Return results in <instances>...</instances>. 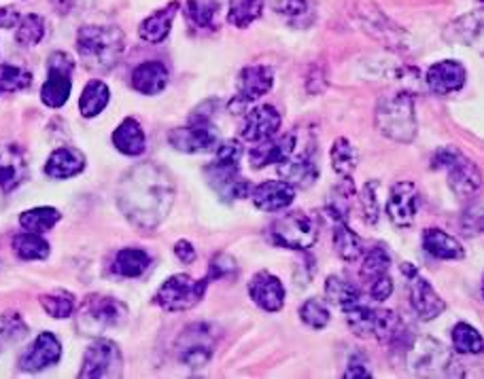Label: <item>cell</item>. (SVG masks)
<instances>
[{"label": "cell", "mask_w": 484, "mask_h": 379, "mask_svg": "<svg viewBox=\"0 0 484 379\" xmlns=\"http://www.w3.org/2000/svg\"><path fill=\"white\" fill-rule=\"evenodd\" d=\"M177 199L173 174L155 161L136 163L122 176L117 187V206L136 229L153 231L171 214Z\"/></svg>", "instance_id": "obj_1"}, {"label": "cell", "mask_w": 484, "mask_h": 379, "mask_svg": "<svg viewBox=\"0 0 484 379\" xmlns=\"http://www.w3.org/2000/svg\"><path fill=\"white\" fill-rule=\"evenodd\" d=\"M125 52V34L117 26H81L77 53L87 71H113Z\"/></svg>", "instance_id": "obj_2"}, {"label": "cell", "mask_w": 484, "mask_h": 379, "mask_svg": "<svg viewBox=\"0 0 484 379\" xmlns=\"http://www.w3.org/2000/svg\"><path fill=\"white\" fill-rule=\"evenodd\" d=\"M376 130L389 141L400 144H410L417 138V106L412 93L398 92L382 96L374 111Z\"/></svg>", "instance_id": "obj_3"}, {"label": "cell", "mask_w": 484, "mask_h": 379, "mask_svg": "<svg viewBox=\"0 0 484 379\" xmlns=\"http://www.w3.org/2000/svg\"><path fill=\"white\" fill-rule=\"evenodd\" d=\"M406 366L412 375L419 377H459L463 371L459 369L455 356L449 352L442 341L433 337H414L406 344Z\"/></svg>", "instance_id": "obj_4"}, {"label": "cell", "mask_w": 484, "mask_h": 379, "mask_svg": "<svg viewBox=\"0 0 484 379\" xmlns=\"http://www.w3.org/2000/svg\"><path fill=\"white\" fill-rule=\"evenodd\" d=\"M128 318V306L111 295H87L77 314L81 335H103L109 328L123 325Z\"/></svg>", "instance_id": "obj_5"}, {"label": "cell", "mask_w": 484, "mask_h": 379, "mask_svg": "<svg viewBox=\"0 0 484 379\" xmlns=\"http://www.w3.org/2000/svg\"><path fill=\"white\" fill-rule=\"evenodd\" d=\"M222 339V328L212 322H193L187 325L177 337V358L190 369H202L211 363L212 354Z\"/></svg>", "instance_id": "obj_6"}, {"label": "cell", "mask_w": 484, "mask_h": 379, "mask_svg": "<svg viewBox=\"0 0 484 379\" xmlns=\"http://www.w3.org/2000/svg\"><path fill=\"white\" fill-rule=\"evenodd\" d=\"M211 277L206 274L200 280H193L190 274H174L162 282L155 293V303L168 312H185L196 307L204 299Z\"/></svg>", "instance_id": "obj_7"}, {"label": "cell", "mask_w": 484, "mask_h": 379, "mask_svg": "<svg viewBox=\"0 0 484 379\" xmlns=\"http://www.w3.org/2000/svg\"><path fill=\"white\" fill-rule=\"evenodd\" d=\"M270 236L282 248L308 250L317 244L319 223L312 214L304 210L287 212L270 225Z\"/></svg>", "instance_id": "obj_8"}, {"label": "cell", "mask_w": 484, "mask_h": 379, "mask_svg": "<svg viewBox=\"0 0 484 379\" xmlns=\"http://www.w3.org/2000/svg\"><path fill=\"white\" fill-rule=\"evenodd\" d=\"M74 58L66 52H54L47 58V79L41 87V102L49 109H62L73 92Z\"/></svg>", "instance_id": "obj_9"}, {"label": "cell", "mask_w": 484, "mask_h": 379, "mask_svg": "<svg viewBox=\"0 0 484 379\" xmlns=\"http://www.w3.org/2000/svg\"><path fill=\"white\" fill-rule=\"evenodd\" d=\"M123 373V354L119 345L111 339H96L87 347L81 363V379H104L122 377Z\"/></svg>", "instance_id": "obj_10"}, {"label": "cell", "mask_w": 484, "mask_h": 379, "mask_svg": "<svg viewBox=\"0 0 484 379\" xmlns=\"http://www.w3.org/2000/svg\"><path fill=\"white\" fill-rule=\"evenodd\" d=\"M168 142H171L173 149L181 151V153L196 155L215 151L217 144L222 142V138H219V130L212 121H196V119H190V125H185V128L171 130Z\"/></svg>", "instance_id": "obj_11"}, {"label": "cell", "mask_w": 484, "mask_h": 379, "mask_svg": "<svg viewBox=\"0 0 484 379\" xmlns=\"http://www.w3.org/2000/svg\"><path fill=\"white\" fill-rule=\"evenodd\" d=\"M401 271L408 276L410 303L420 320H436L440 314L446 312V301L438 295V290L431 287V282H427L425 277L419 274V269L414 267V265L404 263L401 265Z\"/></svg>", "instance_id": "obj_12"}, {"label": "cell", "mask_w": 484, "mask_h": 379, "mask_svg": "<svg viewBox=\"0 0 484 379\" xmlns=\"http://www.w3.org/2000/svg\"><path fill=\"white\" fill-rule=\"evenodd\" d=\"M206 182L212 191L217 193V198L222 201H236L249 198L251 180H247L241 172V166H225V163L212 161L211 166L204 168Z\"/></svg>", "instance_id": "obj_13"}, {"label": "cell", "mask_w": 484, "mask_h": 379, "mask_svg": "<svg viewBox=\"0 0 484 379\" xmlns=\"http://www.w3.org/2000/svg\"><path fill=\"white\" fill-rule=\"evenodd\" d=\"M357 15H360L363 30H366L372 39L380 41L382 45L391 47V49L406 47L408 34L398 26V24H393L391 20H389V17L382 14L374 3H363L361 7L357 9Z\"/></svg>", "instance_id": "obj_14"}, {"label": "cell", "mask_w": 484, "mask_h": 379, "mask_svg": "<svg viewBox=\"0 0 484 379\" xmlns=\"http://www.w3.org/2000/svg\"><path fill=\"white\" fill-rule=\"evenodd\" d=\"M420 195L419 187L410 180L395 182L387 199V217L398 229H410L417 220Z\"/></svg>", "instance_id": "obj_15"}, {"label": "cell", "mask_w": 484, "mask_h": 379, "mask_svg": "<svg viewBox=\"0 0 484 379\" xmlns=\"http://www.w3.org/2000/svg\"><path fill=\"white\" fill-rule=\"evenodd\" d=\"M279 174L282 180H287L289 185L295 189H306L317 182L319 179V160L317 149L308 147L300 153H293L279 163Z\"/></svg>", "instance_id": "obj_16"}, {"label": "cell", "mask_w": 484, "mask_h": 379, "mask_svg": "<svg viewBox=\"0 0 484 379\" xmlns=\"http://www.w3.org/2000/svg\"><path fill=\"white\" fill-rule=\"evenodd\" d=\"M282 115L272 104H262L247 111L242 121L241 138L244 142H263L279 134Z\"/></svg>", "instance_id": "obj_17"}, {"label": "cell", "mask_w": 484, "mask_h": 379, "mask_svg": "<svg viewBox=\"0 0 484 379\" xmlns=\"http://www.w3.org/2000/svg\"><path fill=\"white\" fill-rule=\"evenodd\" d=\"M28 179V157L20 144L0 142V191L14 193Z\"/></svg>", "instance_id": "obj_18"}, {"label": "cell", "mask_w": 484, "mask_h": 379, "mask_svg": "<svg viewBox=\"0 0 484 379\" xmlns=\"http://www.w3.org/2000/svg\"><path fill=\"white\" fill-rule=\"evenodd\" d=\"M60 358H62L60 339L55 337L54 333L43 331L41 335H36L33 345L22 354L20 369L24 373H41L49 369V366L58 364Z\"/></svg>", "instance_id": "obj_19"}, {"label": "cell", "mask_w": 484, "mask_h": 379, "mask_svg": "<svg viewBox=\"0 0 484 379\" xmlns=\"http://www.w3.org/2000/svg\"><path fill=\"white\" fill-rule=\"evenodd\" d=\"M249 296L263 312L276 314L285 307L287 290L282 287L281 277L270 274V271H257L249 280Z\"/></svg>", "instance_id": "obj_20"}, {"label": "cell", "mask_w": 484, "mask_h": 379, "mask_svg": "<svg viewBox=\"0 0 484 379\" xmlns=\"http://www.w3.org/2000/svg\"><path fill=\"white\" fill-rule=\"evenodd\" d=\"M444 172L449 174V187L457 198H478V193H480L482 189V174L474 161H469L463 153H459L455 160L444 168Z\"/></svg>", "instance_id": "obj_21"}, {"label": "cell", "mask_w": 484, "mask_h": 379, "mask_svg": "<svg viewBox=\"0 0 484 379\" xmlns=\"http://www.w3.org/2000/svg\"><path fill=\"white\" fill-rule=\"evenodd\" d=\"M274 85V71L270 66L263 64H251L244 66L238 73L236 79V100L238 104H249L260 100L262 96L272 90Z\"/></svg>", "instance_id": "obj_22"}, {"label": "cell", "mask_w": 484, "mask_h": 379, "mask_svg": "<svg viewBox=\"0 0 484 379\" xmlns=\"http://www.w3.org/2000/svg\"><path fill=\"white\" fill-rule=\"evenodd\" d=\"M465 81H468V71L457 60L438 62L425 74V83L436 96H449V93L461 92L465 87Z\"/></svg>", "instance_id": "obj_23"}, {"label": "cell", "mask_w": 484, "mask_h": 379, "mask_svg": "<svg viewBox=\"0 0 484 379\" xmlns=\"http://www.w3.org/2000/svg\"><path fill=\"white\" fill-rule=\"evenodd\" d=\"M251 201L262 212H281L293 204L295 187L287 180H266L251 189Z\"/></svg>", "instance_id": "obj_24"}, {"label": "cell", "mask_w": 484, "mask_h": 379, "mask_svg": "<svg viewBox=\"0 0 484 379\" xmlns=\"http://www.w3.org/2000/svg\"><path fill=\"white\" fill-rule=\"evenodd\" d=\"M255 144L257 147L251 149V153H249V163L253 170H262V168L272 166V163L279 166L282 160H287V157L295 151L298 138H295V134H285V136H281L279 141L270 138V141L255 142Z\"/></svg>", "instance_id": "obj_25"}, {"label": "cell", "mask_w": 484, "mask_h": 379, "mask_svg": "<svg viewBox=\"0 0 484 379\" xmlns=\"http://www.w3.org/2000/svg\"><path fill=\"white\" fill-rule=\"evenodd\" d=\"M168 79H171V74H168L164 62L160 60L143 62L132 71V87L143 96H155V93L164 92Z\"/></svg>", "instance_id": "obj_26"}, {"label": "cell", "mask_w": 484, "mask_h": 379, "mask_svg": "<svg viewBox=\"0 0 484 379\" xmlns=\"http://www.w3.org/2000/svg\"><path fill=\"white\" fill-rule=\"evenodd\" d=\"M85 155L74 147L55 149L45 161V174L54 180H68L85 170Z\"/></svg>", "instance_id": "obj_27"}, {"label": "cell", "mask_w": 484, "mask_h": 379, "mask_svg": "<svg viewBox=\"0 0 484 379\" xmlns=\"http://www.w3.org/2000/svg\"><path fill=\"white\" fill-rule=\"evenodd\" d=\"M179 9H181L179 0H173V3H168L166 7L155 11L153 15H149L147 20L138 26V36H141L144 43H149V45H157V43L166 41L168 34H171L173 22L174 17H177Z\"/></svg>", "instance_id": "obj_28"}, {"label": "cell", "mask_w": 484, "mask_h": 379, "mask_svg": "<svg viewBox=\"0 0 484 379\" xmlns=\"http://www.w3.org/2000/svg\"><path fill=\"white\" fill-rule=\"evenodd\" d=\"M111 141L119 153L128 157L143 155L144 149H147V136H144L143 125L134 117H125L113 131Z\"/></svg>", "instance_id": "obj_29"}, {"label": "cell", "mask_w": 484, "mask_h": 379, "mask_svg": "<svg viewBox=\"0 0 484 379\" xmlns=\"http://www.w3.org/2000/svg\"><path fill=\"white\" fill-rule=\"evenodd\" d=\"M423 248L427 250V255L440 258V261H459V258H465L463 244L455 236H450V233L438 229V227L423 231Z\"/></svg>", "instance_id": "obj_30"}, {"label": "cell", "mask_w": 484, "mask_h": 379, "mask_svg": "<svg viewBox=\"0 0 484 379\" xmlns=\"http://www.w3.org/2000/svg\"><path fill=\"white\" fill-rule=\"evenodd\" d=\"M482 34V11H471L468 15L457 17L444 28V41L452 45H474Z\"/></svg>", "instance_id": "obj_31"}, {"label": "cell", "mask_w": 484, "mask_h": 379, "mask_svg": "<svg viewBox=\"0 0 484 379\" xmlns=\"http://www.w3.org/2000/svg\"><path fill=\"white\" fill-rule=\"evenodd\" d=\"M111 102V90L104 81L100 79H92L90 83L84 87L79 98V112L81 117L85 119H94L103 112L106 106Z\"/></svg>", "instance_id": "obj_32"}, {"label": "cell", "mask_w": 484, "mask_h": 379, "mask_svg": "<svg viewBox=\"0 0 484 379\" xmlns=\"http://www.w3.org/2000/svg\"><path fill=\"white\" fill-rule=\"evenodd\" d=\"M355 198V185L351 180V176H342V180L331 189V193L328 195V204H325V210L336 223H347L349 212H351V201Z\"/></svg>", "instance_id": "obj_33"}, {"label": "cell", "mask_w": 484, "mask_h": 379, "mask_svg": "<svg viewBox=\"0 0 484 379\" xmlns=\"http://www.w3.org/2000/svg\"><path fill=\"white\" fill-rule=\"evenodd\" d=\"M11 246H14V252L22 261H45L49 252H52V246H49L47 239L41 233L33 231L17 233Z\"/></svg>", "instance_id": "obj_34"}, {"label": "cell", "mask_w": 484, "mask_h": 379, "mask_svg": "<svg viewBox=\"0 0 484 379\" xmlns=\"http://www.w3.org/2000/svg\"><path fill=\"white\" fill-rule=\"evenodd\" d=\"M151 265V257L143 248H122L113 258V271L122 277H141Z\"/></svg>", "instance_id": "obj_35"}, {"label": "cell", "mask_w": 484, "mask_h": 379, "mask_svg": "<svg viewBox=\"0 0 484 379\" xmlns=\"http://www.w3.org/2000/svg\"><path fill=\"white\" fill-rule=\"evenodd\" d=\"M331 242H334L336 255L341 257L344 263L360 261L363 255V239L360 238V233H355L347 223H336Z\"/></svg>", "instance_id": "obj_36"}, {"label": "cell", "mask_w": 484, "mask_h": 379, "mask_svg": "<svg viewBox=\"0 0 484 379\" xmlns=\"http://www.w3.org/2000/svg\"><path fill=\"white\" fill-rule=\"evenodd\" d=\"M325 296H328V301L334 303L336 307H341L342 312L357 306V303H361V290L341 276H330L328 280H325Z\"/></svg>", "instance_id": "obj_37"}, {"label": "cell", "mask_w": 484, "mask_h": 379, "mask_svg": "<svg viewBox=\"0 0 484 379\" xmlns=\"http://www.w3.org/2000/svg\"><path fill=\"white\" fill-rule=\"evenodd\" d=\"M330 160L336 174L351 176L355 172L357 163H360V151H357L355 144L351 142L347 136H341L336 138L334 144H331Z\"/></svg>", "instance_id": "obj_38"}, {"label": "cell", "mask_w": 484, "mask_h": 379, "mask_svg": "<svg viewBox=\"0 0 484 379\" xmlns=\"http://www.w3.org/2000/svg\"><path fill=\"white\" fill-rule=\"evenodd\" d=\"M41 307L45 309L47 316H52L55 320H64L71 318L77 309V296H74L71 290L64 288H55L52 293H45L39 296Z\"/></svg>", "instance_id": "obj_39"}, {"label": "cell", "mask_w": 484, "mask_h": 379, "mask_svg": "<svg viewBox=\"0 0 484 379\" xmlns=\"http://www.w3.org/2000/svg\"><path fill=\"white\" fill-rule=\"evenodd\" d=\"M62 214L58 208L52 206H39V208H30V210L20 214V225L24 231H33V233H45L52 231L55 225L60 223Z\"/></svg>", "instance_id": "obj_40"}, {"label": "cell", "mask_w": 484, "mask_h": 379, "mask_svg": "<svg viewBox=\"0 0 484 379\" xmlns=\"http://www.w3.org/2000/svg\"><path fill=\"white\" fill-rule=\"evenodd\" d=\"M263 14V0H230L228 24L236 28H249Z\"/></svg>", "instance_id": "obj_41"}, {"label": "cell", "mask_w": 484, "mask_h": 379, "mask_svg": "<svg viewBox=\"0 0 484 379\" xmlns=\"http://www.w3.org/2000/svg\"><path fill=\"white\" fill-rule=\"evenodd\" d=\"M33 85V73L22 66L0 64V98L28 90Z\"/></svg>", "instance_id": "obj_42"}, {"label": "cell", "mask_w": 484, "mask_h": 379, "mask_svg": "<svg viewBox=\"0 0 484 379\" xmlns=\"http://www.w3.org/2000/svg\"><path fill=\"white\" fill-rule=\"evenodd\" d=\"M185 15L196 28L202 30L215 28V20L219 15V3L217 0H187Z\"/></svg>", "instance_id": "obj_43"}, {"label": "cell", "mask_w": 484, "mask_h": 379, "mask_svg": "<svg viewBox=\"0 0 484 379\" xmlns=\"http://www.w3.org/2000/svg\"><path fill=\"white\" fill-rule=\"evenodd\" d=\"M15 41L20 43L22 47H35L45 39V20L36 14H28L20 17L15 26Z\"/></svg>", "instance_id": "obj_44"}, {"label": "cell", "mask_w": 484, "mask_h": 379, "mask_svg": "<svg viewBox=\"0 0 484 379\" xmlns=\"http://www.w3.org/2000/svg\"><path fill=\"white\" fill-rule=\"evenodd\" d=\"M452 347L459 354H480L484 347L482 335L478 333L476 326L468 325V322H459V325L452 326Z\"/></svg>", "instance_id": "obj_45"}, {"label": "cell", "mask_w": 484, "mask_h": 379, "mask_svg": "<svg viewBox=\"0 0 484 379\" xmlns=\"http://www.w3.org/2000/svg\"><path fill=\"white\" fill-rule=\"evenodd\" d=\"M361 257V277L368 282H372L376 276L387 274L389 267H391V257H389L387 248H382V246H374V248H370L366 255Z\"/></svg>", "instance_id": "obj_46"}, {"label": "cell", "mask_w": 484, "mask_h": 379, "mask_svg": "<svg viewBox=\"0 0 484 379\" xmlns=\"http://www.w3.org/2000/svg\"><path fill=\"white\" fill-rule=\"evenodd\" d=\"M300 320L304 322L308 328L321 331V328L328 326L330 320H331L330 307L325 306V303L321 299H308V301L301 303V307H300Z\"/></svg>", "instance_id": "obj_47"}, {"label": "cell", "mask_w": 484, "mask_h": 379, "mask_svg": "<svg viewBox=\"0 0 484 379\" xmlns=\"http://www.w3.org/2000/svg\"><path fill=\"white\" fill-rule=\"evenodd\" d=\"M379 191H380V180H368L363 185L361 193H360V204H361V212L366 223L376 225L380 220V201H379Z\"/></svg>", "instance_id": "obj_48"}, {"label": "cell", "mask_w": 484, "mask_h": 379, "mask_svg": "<svg viewBox=\"0 0 484 379\" xmlns=\"http://www.w3.org/2000/svg\"><path fill=\"white\" fill-rule=\"evenodd\" d=\"M28 335V325L22 318L20 312H9L0 314V337L5 341H22Z\"/></svg>", "instance_id": "obj_49"}, {"label": "cell", "mask_w": 484, "mask_h": 379, "mask_svg": "<svg viewBox=\"0 0 484 379\" xmlns=\"http://www.w3.org/2000/svg\"><path fill=\"white\" fill-rule=\"evenodd\" d=\"M236 274H238V265L234 261V257L228 255V252H217V255L212 257L211 267H209L211 282L234 280Z\"/></svg>", "instance_id": "obj_50"}, {"label": "cell", "mask_w": 484, "mask_h": 379, "mask_svg": "<svg viewBox=\"0 0 484 379\" xmlns=\"http://www.w3.org/2000/svg\"><path fill=\"white\" fill-rule=\"evenodd\" d=\"M242 155H244V147L241 141H236V138L222 141L215 149V161L225 163V166H241Z\"/></svg>", "instance_id": "obj_51"}, {"label": "cell", "mask_w": 484, "mask_h": 379, "mask_svg": "<svg viewBox=\"0 0 484 379\" xmlns=\"http://www.w3.org/2000/svg\"><path fill=\"white\" fill-rule=\"evenodd\" d=\"M268 5L274 14L285 17H298L301 14H306L308 9L306 0H268Z\"/></svg>", "instance_id": "obj_52"}, {"label": "cell", "mask_w": 484, "mask_h": 379, "mask_svg": "<svg viewBox=\"0 0 484 379\" xmlns=\"http://www.w3.org/2000/svg\"><path fill=\"white\" fill-rule=\"evenodd\" d=\"M461 227L468 231V236H476V233L482 231V206L480 201H474L468 210L463 212Z\"/></svg>", "instance_id": "obj_53"}, {"label": "cell", "mask_w": 484, "mask_h": 379, "mask_svg": "<svg viewBox=\"0 0 484 379\" xmlns=\"http://www.w3.org/2000/svg\"><path fill=\"white\" fill-rule=\"evenodd\" d=\"M393 295V280H391V276H389V271L387 274H380V276H376L372 282H370V296H372L374 301H387L389 296Z\"/></svg>", "instance_id": "obj_54"}, {"label": "cell", "mask_w": 484, "mask_h": 379, "mask_svg": "<svg viewBox=\"0 0 484 379\" xmlns=\"http://www.w3.org/2000/svg\"><path fill=\"white\" fill-rule=\"evenodd\" d=\"M344 379H370L372 377V369H370V363L366 356H361V354H355L353 358L349 360L347 364V371H344Z\"/></svg>", "instance_id": "obj_55"}, {"label": "cell", "mask_w": 484, "mask_h": 379, "mask_svg": "<svg viewBox=\"0 0 484 379\" xmlns=\"http://www.w3.org/2000/svg\"><path fill=\"white\" fill-rule=\"evenodd\" d=\"M174 255H177V258L181 263L190 265L196 261V248H193V244L190 242V239H179L177 244H174Z\"/></svg>", "instance_id": "obj_56"}, {"label": "cell", "mask_w": 484, "mask_h": 379, "mask_svg": "<svg viewBox=\"0 0 484 379\" xmlns=\"http://www.w3.org/2000/svg\"><path fill=\"white\" fill-rule=\"evenodd\" d=\"M20 11L15 7H0V30H11L20 22Z\"/></svg>", "instance_id": "obj_57"}]
</instances>
